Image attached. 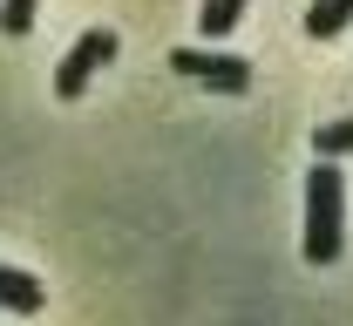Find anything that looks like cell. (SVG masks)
I'll list each match as a JSON object with an SVG mask.
<instances>
[{
    "label": "cell",
    "mask_w": 353,
    "mask_h": 326,
    "mask_svg": "<svg viewBox=\"0 0 353 326\" xmlns=\"http://www.w3.org/2000/svg\"><path fill=\"white\" fill-rule=\"evenodd\" d=\"M306 265H340L347 252V177L333 156H319L306 170Z\"/></svg>",
    "instance_id": "cell-1"
},
{
    "label": "cell",
    "mask_w": 353,
    "mask_h": 326,
    "mask_svg": "<svg viewBox=\"0 0 353 326\" xmlns=\"http://www.w3.org/2000/svg\"><path fill=\"white\" fill-rule=\"evenodd\" d=\"M170 68L183 82H204L211 95H245L252 89V61L245 54H224V48H176Z\"/></svg>",
    "instance_id": "cell-2"
},
{
    "label": "cell",
    "mask_w": 353,
    "mask_h": 326,
    "mask_svg": "<svg viewBox=\"0 0 353 326\" xmlns=\"http://www.w3.org/2000/svg\"><path fill=\"white\" fill-rule=\"evenodd\" d=\"M116 48H123V41H116V28H88L82 41L61 54V68H54V95H61V102H75V95L88 89V75H95Z\"/></svg>",
    "instance_id": "cell-3"
},
{
    "label": "cell",
    "mask_w": 353,
    "mask_h": 326,
    "mask_svg": "<svg viewBox=\"0 0 353 326\" xmlns=\"http://www.w3.org/2000/svg\"><path fill=\"white\" fill-rule=\"evenodd\" d=\"M0 313H41V279L0 265Z\"/></svg>",
    "instance_id": "cell-4"
},
{
    "label": "cell",
    "mask_w": 353,
    "mask_h": 326,
    "mask_svg": "<svg viewBox=\"0 0 353 326\" xmlns=\"http://www.w3.org/2000/svg\"><path fill=\"white\" fill-rule=\"evenodd\" d=\"M353 28V0H312L306 7V34L312 41H333V34H347Z\"/></svg>",
    "instance_id": "cell-5"
},
{
    "label": "cell",
    "mask_w": 353,
    "mask_h": 326,
    "mask_svg": "<svg viewBox=\"0 0 353 326\" xmlns=\"http://www.w3.org/2000/svg\"><path fill=\"white\" fill-rule=\"evenodd\" d=\"M238 21H245V0H204V14H197V28H204L211 41H224Z\"/></svg>",
    "instance_id": "cell-6"
},
{
    "label": "cell",
    "mask_w": 353,
    "mask_h": 326,
    "mask_svg": "<svg viewBox=\"0 0 353 326\" xmlns=\"http://www.w3.org/2000/svg\"><path fill=\"white\" fill-rule=\"evenodd\" d=\"M347 150H353V116H340V123H319V130H312V156H333V163H340Z\"/></svg>",
    "instance_id": "cell-7"
},
{
    "label": "cell",
    "mask_w": 353,
    "mask_h": 326,
    "mask_svg": "<svg viewBox=\"0 0 353 326\" xmlns=\"http://www.w3.org/2000/svg\"><path fill=\"white\" fill-rule=\"evenodd\" d=\"M34 28V0H0V34H28Z\"/></svg>",
    "instance_id": "cell-8"
}]
</instances>
